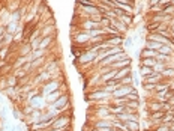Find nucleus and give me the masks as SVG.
I'll use <instances>...</instances> for the list:
<instances>
[{
    "mask_svg": "<svg viewBox=\"0 0 174 131\" xmlns=\"http://www.w3.org/2000/svg\"><path fill=\"white\" fill-rule=\"evenodd\" d=\"M69 122H71V118L69 116H57L54 119V122L51 124V130H59V131H63V130H68L69 127Z\"/></svg>",
    "mask_w": 174,
    "mask_h": 131,
    "instance_id": "obj_1",
    "label": "nucleus"
},
{
    "mask_svg": "<svg viewBox=\"0 0 174 131\" xmlns=\"http://www.w3.org/2000/svg\"><path fill=\"white\" fill-rule=\"evenodd\" d=\"M98 53H99L98 50H87V51H83V54L78 56V63L80 65H86V63H90V62H95Z\"/></svg>",
    "mask_w": 174,
    "mask_h": 131,
    "instance_id": "obj_2",
    "label": "nucleus"
},
{
    "mask_svg": "<svg viewBox=\"0 0 174 131\" xmlns=\"http://www.w3.org/2000/svg\"><path fill=\"white\" fill-rule=\"evenodd\" d=\"M130 92H134L132 85H120V86L111 94V96H113V98H123V96L129 95Z\"/></svg>",
    "mask_w": 174,
    "mask_h": 131,
    "instance_id": "obj_3",
    "label": "nucleus"
},
{
    "mask_svg": "<svg viewBox=\"0 0 174 131\" xmlns=\"http://www.w3.org/2000/svg\"><path fill=\"white\" fill-rule=\"evenodd\" d=\"M86 98L90 99V101H98V99H108V98H113V96H111L110 92H105V90H102V89L99 87L98 90H93L92 94H89Z\"/></svg>",
    "mask_w": 174,
    "mask_h": 131,
    "instance_id": "obj_4",
    "label": "nucleus"
},
{
    "mask_svg": "<svg viewBox=\"0 0 174 131\" xmlns=\"http://www.w3.org/2000/svg\"><path fill=\"white\" fill-rule=\"evenodd\" d=\"M57 89H60V83L57 81V80H51L50 83H47L45 86H44V95H50L51 92L54 90H57Z\"/></svg>",
    "mask_w": 174,
    "mask_h": 131,
    "instance_id": "obj_5",
    "label": "nucleus"
},
{
    "mask_svg": "<svg viewBox=\"0 0 174 131\" xmlns=\"http://www.w3.org/2000/svg\"><path fill=\"white\" fill-rule=\"evenodd\" d=\"M147 39H150V41H156V42L162 44V45H170L171 42H174V41H171V39H168V38H164L162 35H159V33H150Z\"/></svg>",
    "mask_w": 174,
    "mask_h": 131,
    "instance_id": "obj_6",
    "label": "nucleus"
},
{
    "mask_svg": "<svg viewBox=\"0 0 174 131\" xmlns=\"http://www.w3.org/2000/svg\"><path fill=\"white\" fill-rule=\"evenodd\" d=\"M107 66H110L111 70H122V68H126V66H130V59L129 57H126V59H122V61H117L111 63V65H107Z\"/></svg>",
    "mask_w": 174,
    "mask_h": 131,
    "instance_id": "obj_7",
    "label": "nucleus"
},
{
    "mask_svg": "<svg viewBox=\"0 0 174 131\" xmlns=\"http://www.w3.org/2000/svg\"><path fill=\"white\" fill-rule=\"evenodd\" d=\"M111 26H113L119 33H125V32L128 30V26H126V24H123L119 18H113V20H111Z\"/></svg>",
    "mask_w": 174,
    "mask_h": 131,
    "instance_id": "obj_8",
    "label": "nucleus"
},
{
    "mask_svg": "<svg viewBox=\"0 0 174 131\" xmlns=\"http://www.w3.org/2000/svg\"><path fill=\"white\" fill-rule=\"evenodd\" d=\"M44 103H45V99H44V96H33V98H30V105L35 109V110H38V109H41V107H44Z\"/></svg>",
    "mask_w": 174,
    "mask_h": 131,
    "instance_id": "obj_9",
    "label": "nucleus"
},
{
    "mask_svg": "<svg viewBox=\"0 0 174 131\" xmlns=\"http://www.w3.org/2000/svg\"><path fill=\"white\" fill-rule=\"evenodd\" d=\"M87 42V45H89V42H90V35H89V32H83V33H78V35L75 36V44H84Z\"/></svg>",
    "mask_w": 174,
    "mask_h": 131,
    "instance_id": "obj_10",
    "label": "nucleus"
},
{
    "mask_svg": "<svg viewBox=\"0 0 174 131\" xmlns=\"http://www.w3.org/2000/svg\"><path fill=\"white\" fill-rule=\"evenodd\" d=\"M126 75H130V66H126V68H122V70L117 71V74H116L114 80H116V81H120V80L125 79Z\"/></svg>",
    "mask_w": 174,
    "mask_h": 131,
    "instance_id": "obj_11",
    "label": "nucleus"
},
{
    "mask_svg": "<svg viewBox=\"0 0 174 131\" xmlns=\"http://www.w3.org/2000/svg\"><path fill=\"white\" fill-rule=\"evenodd\" d=\"M158 51L156 50H150V48H144L141 51V57L143 59H156Z\"/></svg>",
    "mask_w": 174,
    "mask_h": 131,
    "instance_id": "obj_12",
    "label": "nucleus"
},
{
    "mask_svg": "<svg viewBox=\"0 0 174 131\" xmlns=\"http://www.w3.org/2000/svg\"><path fill=\"white\" fill-rule=\"evenodd\" d=\"M95 128H113V121H110V119H99L95 124Z\"/></svg>",
    "mask_w": 174,
    "mask_h": 131,
    "instance_id": "obj_13",
    "label": "nucleus"
},
{
    "mask_svg": "<svg viewBox=\"0 0 174 131\" xmlns=\"http://www.w3.org/2000/svg\"><path fill=\"white\" fill-rule=\"evenodd\" d=\"M98 27H101V24H99V23H95V21H92V20H89V18H87V21L83 23V29H84L86 32L93 30V29H98Z\"/></svg>",
    "mask_w": 174,
    "mask_h": 131,
    "instance_id": "obj_14",
    "label": "nucleus"
},
{
    "mask_svg": "<svg viewBox=\"0 0 174 131\" xmlns=\"http://www.w3.org/2000/svg\"><path fill=\"white\" fill-rule=\"evenodd\" d=\"M116 74H117V70L108 71V72H105V74L101 75V81H102V83H107V81H110V80H114Z\"/></svg>",
    "mask_w": 174,
    "mask_h": 131,
    "instance_id": "obj_15",
    "label": "nucleus"
},
{
    "mask_svg": "<svg viewBox=\"0 0 174 131\" xmlns=\"http://www.w3.org/2000/svg\"><path fill=\"white\" fill-rule=\"evenodd\" d=\"M18 23H15V21H9L8 26H6V33H11V35H15L18 32Z\"/></svg>",
    "mask_w": 174,
    "mask_h": 131,
    "instance_id": "obj_16",
    "label": "nucleus"
},
{
    "mask_svg": "<svg viewBox=\"0 0 174 131\" xmlns=\"http://www.w3.org/2000/svg\"><path fill=\"white\" fill-rule=\"evenodd\" d=\"M62 95H63V92H62L60 89H57V90L51 92L50 95H47V101H50V103H54V101H56V99H59Z\"/></svg>",
    "mask_w": 174,
    "mask_h": 131,
    "instance_id": "obj_17",
    "label": "nucleus"
},
{
    "mask_svg": "<svg viewBox=\"0 0 174 131\" xmlns=\"http://www.w3.org/2000/svg\"><path fill=\"white\" fill-rule=\"evenodd\" d=\"M120 21H122L123 24H126V26H130L132 24V14H126V12H123L120 17H117Z\"/></svg>",
    "mask_w": 174,
    "mask_h": 131,
    "instance_id": "obj_18",
    "label": "nucleus"
},
{
    "mask_svg": "<svg viewBox=\"0 0 174 131\" xmlns=\"http://www.w3.org/2000/svg\"><path fill=\"white\" fill-rule=\"evenodd\" d=\"M164 114H165L164 110H158V112H153V113L150 114V119H152L153 122H159V121L164 118Z\"/></svg>",
    "mask_w": 174,
    "mask_h": 131,
    "instance_id": "obj_19",
    "label": "nucleus"
},
{
    "mask_svg": "<svg viewBox=\"0 0 174 131\" xmlns=\"http://www.w3.org/2000/svg\"><path fill=\"white\" fill-rule=\"evenodd\" d=\"M53 42V38L51 36H45V38H42L41 39V45H39V48L41 50H47L48 47H50V44Z\"/></svg>",
    "mask_w": 174,
    "mask_h": 131,
    "instance_id": "obj_20",
    "label": "nucleus"
},
{
    "mask_svg": "<svg viewBox=\"0 0 174 131\" xmlns=\"http://www.w3.org/2000/svg\"><path fill=\"white\" fill-rule=\"evenodd\" d=\"M44 53H45V50H41V48H38V50H33V51L30 53V57H29V61H35V59H38V57H42Z\"/></svg>",
    "mask_w": 174,
    "mask_h": 131,
    "instance_id": "obj_21",
    "label": "nucleus"
},
{
    "mask_svg": "<svg viewBox=\"0 0 174 131\" xmlns=\"http://www.w3.org/2000/svg\"><path fill=\"white\" fill-rule=\"evenodd\" d=\"M3 92H5V94H6L9 98H12V99H14V98L17 96V94L20 92V90H18L17 87H6V89H5Z\"/></svg>",
    "mask_w": 174,
    "mask_h": 131,
    "instance_id": "obj_22",
    "label": "nucleus"
},
{
    "mask_svg": "<svg viewBox=\"0 0 174 131\" xmlns=\"http://www.w3.org/2000/svg\"><path fill=\"white\" fill-rule=\"evenodd\" d=\"M30 53H32L30 44H23V45H21V50H20V56H27V54H30Z\"/></svg>",
    "mask_w": 174,
    "mask_h": 131,
    "instance_id": "obj_23",
    "label": "nucleus"
},
{
    "mask_svg": "<svg viewBox=\"0 0 174 131\" xmlns=\"http://www.w3.org/2000/svg\"><path fill=\"white\" fill-rule=\"evenodd\" d=\"M162 47V44H159V42H156V41H150V39H147V47L146 48H150V50H159Z\"/></svg>",
    "mask_w": 174,
    "mask_h": 131,
    "instance_id": "obj_24",
    "label": "nucleus"
},
{
    "mask_svg": "<svg viewBox=\"0 0 174 131\" xmlns=\"http://www.w3.org/2000/svg\"><path fill=\"white\" fill-rule=\"evenodd\" d=\"M41 39H42L41 36H35V38L32 39V42H30L32 51H33V50H38V48H39V45H41Z\"/></svg>",
    "mask_w": 174,
    "mask_h": 131,
    "instance_id": "obj_25",
    "label": "nucleus"
},
{
    "mask_svg": "<svg viewBox=\"0 0 174 131\" xmlns=\"http://www.w3.org/2000/svg\"><path fill=\"white\" fill-rule=\"evenodd\" d=\"M158 51L161 53V54H167V56H170V53H173V47H171V44H170V45H162Z\"/></svg>",
    "mask_w": 174,
    "mask_h": 131,
    "instance_id": "obj_26",
    "label": "nucleus"
},
{
    "mask_svg": "<svg viewBox=\"0 0 174 131\" xmlns=\"http://www.w3.org/2000/svg\"><path fill=\"white\" fill-rule=\"evenodd\" d=\"M141 63H143V66H150V68H153L158 63V61L156 59H141Z\"/></svg>",
    "mask_w": 174,
    "mask_h": 131,
    "instance_id": "obj_27",
    "label": "nucleus"
},
{
    "mask_svg": "<svg viewBox=\"0 0 174 131\" xmlns=\"http://www.w3.org/2000/svg\"><path fill=\"white\" fill-rule=\"evenodd\" d=\"M152 74H155L153 68H150V66H141V75L143 77H147V75H152Z\"/></svg>",
    "mask_w": 174,
    "mask_h": 131,
    "instance_id": "obj_28",
    "label": "nucleus"
},
{
    "mask_svg": "<svg viewBox=\"0 0 174 131\" xmlns=\"http://www.w3.org/2000/svg\"><path fill=\"white\" fill-rule=\"evenodd\" d=\"M161 121H162V122H165V124L174 122V113H173V112H167V113L164 114V118H162Z\"/></svg>",
    "mask_w": 174,
    "mask_h": 131,
    "instance_id": "obj_29",
    "label": "nucleus"
},
{
    "mask_svg": "<svg viewBox=\"0 0 174 131\" xmlns=\"http://www.w3.org/2000/svg\"><path fill=\"white\" fill-rule=\"evenodd\" d=\"M126 124V127L129 128V131H138V121H128Z\"/></svg>",
    "mask_w": 174,
    "mask_h": 131,
    "instance_id": "obj_30",
    "label": "nucleus"
},
{
    "mask_svg": "<svg viewBox=\"0 0 174 131\" xmlns=\"http://www.w3.org/2000/svg\"><path fill=\"white\" fill-rule=\"evenodd\" d=\"M6 83H8V87H15L18 85V79L15 75H11V77L6 79Z\"/></svg>",
    "mask_w": 174,
    "mask_h": 131,
    "instance_id": "obj_31",
    "label": "nucleus"
},
{
    "mask_svg": "<svg viewBox=\"0 0 174 131\" xmlns=\"http://www.w3.org/2000/svg\"><path fill=\"white\" fill-rule=\"evenodd\" d=\"M149 109H150L152 113L153 112H158V110H162V103H150L149 104Z\"/></svg>",
    "mask_w": 174,
    "mask_h": 131,
    "instance_id": "obj_32",
    "label": "nucleus"
},
{
    "mask_svg": "<svg viewBox=\"0 0 174 131\" xmlns=\"http://www.w3.org/2000/svg\"><path fill=\"white\" fill-rule=\"evenodd\" d=\"M8 53H9V47L8 45H3V47L0 48V61H5L6 56H8Z\"/></svg>",
    "mask_w": 174,
    "mask_h": 131,
    "instance_id": "obj_33",
    "label": "nucleus"
},
{
    "mask_svg": "<svg viewBox=\"0 0 174 131\" xmlns=\"http://www.w3.org/2000/svg\"><path fill=\"white\" fill-rule=\"evenodd\" d=\"M20 18H21V11H15V12H12V14H11L9 21H15V23H18V21H20Z\"/></svg>",
    "mask_w": 174,
    "mask_h": 131,
    "instance_id": "obj_34",
    "label": "nucleus"
},
{
    "mask_svg": "<svg viewBox=\"0 0 174 131\" xmlns=\"http://www.w3.org/2000/svg\"><path fill=\"white\" fill-rule=\"evenodd\" d=\"M51 79H53V75L50 72H47V71L38 75V80H41V81H48V80H51Z\"/></svg>",
    "mask_w": 174,
    "mask_h": 131,
    "instance_id": "obj_35",
    "label": "nucleus"
},
{
    "mask_svg": "<svg viewBox=\"0 0 174 131\" xmlns=\"http://www.w3.org/2000/svg\"><path fill=\"white\" fill-rule=\"evenodd\" d=\"M165 68H167V65H165V63H162V62H158L156 65L153 66V71H155V72H159V74H161V72H162V71L165 70Z\"/></svg>",
    "mask_w": 174,
    "mask_h": 131,
    "instance_id": "obj_36",
    "label": "nucleus"
},
{
    "mask_svg": "<svg viewBox=\"0 0 174 131\" xmlns=\"http://www.w3.org/2000/svg\"><path fill=\"white\" fill-rule=\"evenodd\" d=\"M54 30V27L53 26H47L42 29V32H41V38H45V36H50V32Z\"/></svg>",
    "mask_w": 174,
    "mask_h": 131,
    "instance_id": "obj_37",
    "label": "nucleus"
},
{
    "mask_svg": "<svg viewBox=\"0 0 174 131\" xmlns=\"http://www.w3.org/2000/svg\"><path fill=\"white\" fill-rule=\"evenodd\" d=\"M125 99H126V103H128V101H138V95H137V92L134 90V92H130L129 95L125 96Z\"/></svg>",
    "mask_w": 174,
    "mask_h": 131,
    "instance_id": "obj_38",
    "label": "nucleus"
},
{
    "mask_svg": "<svg viewBox=\"0 0 174 131\" xmlns=\"http://www.w3.org/2000/svg\"><path fill=\"white\" fill-rule=\"evenodd\" d=\"M12 39H14V35H11V33H5V35H3V38H2V41H3V44H5V45L11 44V42H12Z\"/></svg>",
    "mask_w": 174,
    "mask_h": 131,
    "instance_id": "obj_39",
    "label": "nucleus"
},
{
    "mask_svg": "<svg viewBox=\"0 0 174 131\" xmlns=\"http://www.w3.org/2000/svg\"><path fill=\"white\" fill-rule=\"evenodd\" d=\"M27 74V71L24 70V68H23V66H21V68H18L17 71H15V72H14V75H15V77H17V79H21V77H24V75H26Z\"/></svg>",
    "mask_w": 174,
    "mask_h": 131,
    "instance_id": "obj_40",
    "label": "nucleus"
},
{
    "mask_svg": "<svg viewBox=\"0 0 174 131\" xmlns=\"http://www.w3.org/2000/svg\"><path fill=\"white\" fill-rule=\"evenodd\" d=\"M156 61H158V62H162V63H165V62L170 61V56H167V54H161V53L158 51Z\"/></svg>",
    "mask_w": 174,
    "mask_h": 131,
    "instance_id": "obj_41",
    "label": "nucleus"
},
{
    "mask_svg": "<svg viewBox=\"0 0 174 131\" xmlns=\"http://www.w3.org/2000/svg\"><path fill=\"white\" fill-rule=\"evenodd\" d=\"M78 3L81 6H96V3L93 0H78Z\"/></svg>",
    "mask_w": 174,
    "mask_h": 131,
    "instance_id": "obj_42",
    "label": "nucleus"
},
{
    "mask_svg": "<svg viewBox=\"0 0 174 131\" xmlns=\"http://www.w3.org/2000/svg\"><path fill=\"white\" fill-rule=\"evenodd\" d=\"M162 11H164V8H162V6H161L159 3H158V5H155V6H152V8H150V12H162Z\"/></svg>",
    "mask_w": 174,
    "mask_h": 131,
    "instance_id": "obj_43",
    "label": "nucleus"
},
{
    "mask_svg": "<svg viewBox=\"0 0 174 131\" xmlns=\"http://www.w3.org/2000/svg\"><path fill=\"white\" fill-rule=\"evenodd\" d=\"M170 127H171V125H168V124H164V125L158 127L155 131H168V130H170Z\"/></svg>",
    "mask_w": 174,
    "mask_h": 131,
    "instance_id": "obj_44",
    "label": "nucleus"
},
{
    "mask_svg": "<svg viewBox=\"0 0 174 131\" xmlns=\"http://www.w3.org/2000/svg\"><path fill=\"white\" fill-rule=\"evenodd\" d=\"M144 89L146 90H153V89H156V85H153V83H144Z\"/></svg>",
    "mask_w": 174,
    "mask_h": 131,
    "instance_id": "obj_45",
    "label": "nucleus"
},
{
    "mask_svg": "<svg viewBox=\"0 0 174 131\" xmlns=\"http://www.w3.org/2000/svg\"><path fill=\"white\" fill-rule=\"evenodd\" d=\"M116 3H125V5H132V0H114Z\"/></svg>",
    "mask_w": 174,
    "mask_h": 131,
    "instance_id": "obj_46",
    "label": "nucleus"
},
{
    "mask_svg": "<svg viewBox=\"0 0 174 131\" xmlns=\"http://www.w3.org/2000/svg\"><path fill=\"white\" fill-rule=\"evenodd\" d=\"M5 33H6V27H5V26H0V39L3 38V35H5Z\"/></svg>",
    "mask_w": 174,
    "mask_h": 131,
    "instance_id": "obj_47",
    "label": "nucleus"
},
{
    "mask_svg": "<svg viewBox=\"0 0 174 131\" xmlns=\"http://www.w3.org/2000/svg\"><path fill=\"white\" fill-rule=\"evenodd\" d=\"M116 130V128H95V131H114Z\"/></svg>",
    "mask_w": 174,
    "mask_h": 131,
    "instance_id": "obj_48",
    "label": "nucleus"
},
{
    "mask_svg": "<svg viewBox=\"0 0 174 131\" xmlns=\"http://www.w3.org/2000/svg\"><path fill=\"white\" fill-rule=\"evenodd\" d=\"M159 2H161V0H150V5H152V6H155V5H158Z\"/></svg>",
    "mask_w": 174,
    "mask_h": 131,
    "instance_id": "obj_49",
    "label": "nucleus"
},
{
    "mask_svg": "<svg viewBox=\"0 0 174 131\" xmlns=\"http://www.w3.org/2000/svg\"><path fill=\"white\" fill-rule=\"evenodd\" d=\"M12 114H14V118H20V112H18V110H14Z\"/></svg>",
    "mask_w": 174,
    "mask_h": 131,
    "instance_id": "obj_50",
    "label": "nucleus"
},
{
    "mask_svg": "<svg viewBox=\"0 0 174 131\" xmlns=\"http://www.w3.org/2000/svg\"><path fill=\"white\" fill-rule=\"evenodd\" d=\"M2 101H3V98H2V95H0V103H2Z\"/></svg>",
    "mask_w": 174,
    "mask_h": 131,
    "instance_id": "obj_51",
    "label": "nucleus"
},
{
    "mask_svg": "<svg viewBox=\"0 0 174 131\" xmlns=\"http://www.w3.org/2000/svg\"><path fill=\"white\" fill-rule=\"evenodd\" d=\"M171 5H173V6H174V0H173V2H171Z\"/></svg>",
    "mask_w": 174,
    "mask_h": 131,
    "instance_id": "obj_52",
    "label": "nucleus"
},
{
    "mask_svg": "<svg viewBox=\"0 0 174 131\" xmlns=\"http://www.w3.org/2000/svg\"><path fill=\"white\" fill-rule=\"evenodd\" d=\"M63 131H69V130H63Z\"/></svg>",
    "mask_w": 174,
    "mask_h": 131,
    "instance_id": "obj_53",
    "label": "nucleus"
}]
</instances>
